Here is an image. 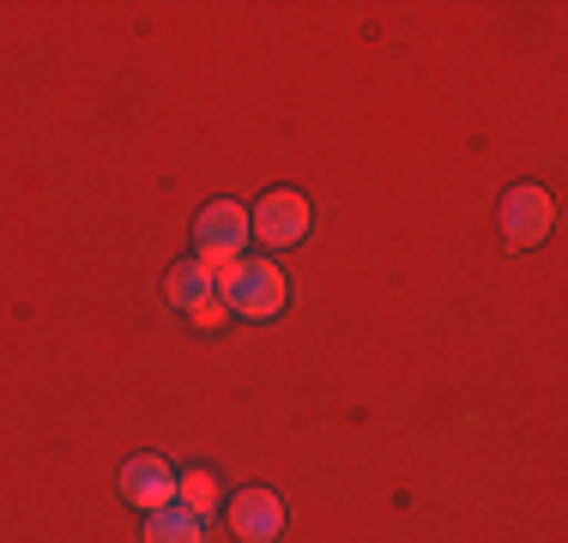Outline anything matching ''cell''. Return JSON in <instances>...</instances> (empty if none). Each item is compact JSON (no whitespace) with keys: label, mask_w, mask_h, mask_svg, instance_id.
<instances>
[{"label":"cell","mask_w":568,"mask_h":543,"mask_svg":"<svg viewBox=\"0 0 568 543\" xmlns=\"http://www.w3.org/2000/svg\"><path fill=\"white\" fill-rule=\"evenodd\" d=\"M219 290H224L230 315L273 320L284 308V296H291V284H284V272L273 260H230V266H219Z\"/></svg>","instance_id":"obj_1"},{"label":"cell","mask_w":568,"mask_h":543,"mask_svg":"<svg viewBox=\"0 0 568 543\" xmlns=\"http://www.w3.org/2000/svg\"><path fill=\"white\" fill-rule=\"evenodd\" d=\"M200 236V266H230V254H242V242H248V212L236 206V199H212L206 212H200L194 224Z\"/></svg>","instance_id":"obj_2"},{"label":"cell","mask_w":568,"mask_h":543,"mask_svg":"<svg viewBox=\"0 0 568 543\" xmlns=\"http://www.w3.org/2000/svg\"><path fill=\"white\" fill-rule=\"evenodd\" d=\"M248 236H261L266 248H291V242H303L308 236V199L303 194H266L261 199V212L248 217Z\"/></svg>","instance_id":"obj_3"},{"label":"cell","mask_w":568,"mask_h":543,"mask_svg":"<svg viewBox=\"0 0 568 543\" xmlns=\"http://www.w3.org/2000/svg\"><path fill=\"white\" fill-rule=\"evenodd\" d=\"M121 495H128L140 513H164L175 501V471L158 453H133L128 465H121Z\"/></svg>","instance_id":"obj_4"},{"label":"cell","mask_w":568,"mask_h":543,"mask_svg":"<svg viewBox=\"0 0 568 543\" xmlns=\"http://www.w3.org/2000/svg\"><path fill=\"white\" fill-rule=\"evenodd\" d=\"M550 194L545 187H514V194L503 199V229L514 248H538V242L550 236Z\"/></svg>","instance_id":"obj_5"},{"label":"cell","mask_w":568,"mask_h":543,"mask_svg":"<svg viewBox=\"0 0 568 543\" xmlns=\"http://www.w3.org/2000/svg\"><path fill=\"white\" fill-rule=\"evenodd\" d=\"M230 525H236L242 543H273L278 525H284V508L273 489H242L236 501H230Z\"/></svg>","instance_id":"obj_6"},{"label":"cell","mask_w":568,"mask_h":543,"mask_svg":"<svg viewBox=\"0 0 568 543\" xmlns=\"http://www.w3.org/2000/svg\"><path fill=\"white\" fill-rule=\"evenodd\" d=\"M212 296V266H200V260H182L170 272V303L182 308V315H194L200 303Z\"/></svg>","instance_id":"obj_7"},{"label":"cell","mask_w":568,"mask_h":543,"mask_svg":"<svg viewBox=\"0 0 568 543\" xmlns=\"http://www.w3.org/2000/svg\"><path fill=\"white\" fill-rule=\"evenodd\" d=\"M175 508L194 513V520L219 513V478H212V471H182V478H175Z\"/></svg>","instance_id":"obj_8"},{"label":"cell","mask_w":568,"mask_h":543,"mask_svg":"<svg viewBox=\"0 0 568 543\" xmlns=\"http://www.w3.org/2000/svg\"><path fill=\"white\" fill-rule=\"evenodd\" d=\"M145 543H206V532H200L194 513L164 508V513H152V525H145Z\"/></svg>","instance_id":"obj_9"},{"label":"cell","mask_w":568,"mask_h":543,"mask_svg":"<svg viewBox=\"0 0 568 543\" xmlns=\"http://www.w3.org/2000/svg\"><path fill=\"white\" fill-rule=\"evenodd\" d=\"M224 315H230V308L219 303V296H206V303L194 308V326H206V332H212V326H224Z\"/></svg>","instance_id":"obj_10"}]
</instances>
